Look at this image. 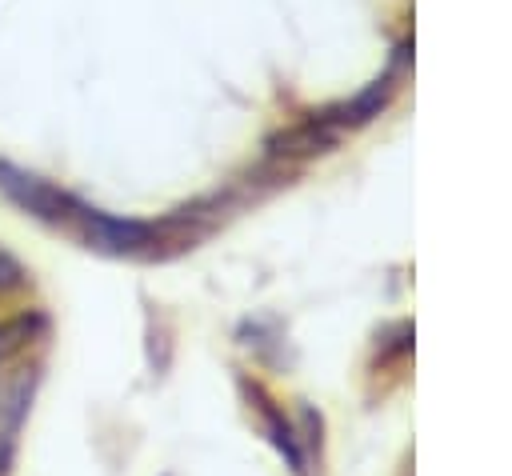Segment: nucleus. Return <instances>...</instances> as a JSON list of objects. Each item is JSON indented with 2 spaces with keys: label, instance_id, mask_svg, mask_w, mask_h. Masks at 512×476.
<instances>
[{
  "label": "nucleus",
  "instance_id": "1",
  "mask_svg": "<svg viewBox=\"0 0 512 476\" xmlns=\"http://www.w3.org/2000/svg\"><path fill=\"white\" fill-rule=\"evenodd\" d=\"M0 192L16 204V208H24V212H32V216H40V220H48V224H76V216H80V200L76 196H68L64 188H56V184H48V180H40L36 172H24V168H16V164H8V160H0Z\"/></svg>",
  "mask_w": 512,
  "mask_h": 476
},
{
  "label": "nucleus",
  "instance_id": "2",
  "mask_svg": "<svg viewBox=\"0 0 512 476\" xmlns=\"http://www.w3.org/2000/svg\"><path fill=\"white\" fill-rule=\"evenodd\" d=\"M80 228H84V240L104 248V252H152V244H160V236L168 232L156 228V224H144V220H116L108 212H92V208H80Z\"/></svg>",
  "mask_w": 512,
  "mask_h": 476
},
{
  "label": "nucleus",
  "instance_id": "3",
  "mask_svg": "<svg viewBox=\"0 0 512 476\" xmlns=\"http://www.w3.org/2000/svg\"><path fill=\"white\" fill-rule=\"evenodd\" d=\"M44 328H48V320L36 308L16 312V316H4L0 320V364H12L16 356H24L44 336Z\"/></svg>",
  "mask_w": 512,
  "mask_h": 476
},
{
  "label": "nucleus",
  "instance_id": "4",
  "mask_svg": "<svg viewBox=\"0 0 512 476\" xmlns=\"http://www.w3.org/2000/svg\"><path fill=\"white\" fill-rule=\"evenodd\" d=\"M24 284H28L24 264H20L8 248H0V292H16V288H24Z\"/></svg>",
  "mask_w": 512,
  "mask_h": 476
},
{
  "label": "nucleus",
  "instance_id": "5",
  "mask_svg": "<svg viewBox=\"0 0 512 476\" xmlns=\"http://www.w3.org/2000/svg\"><path fill=\"white\" fill-rule=\"evenodd\" d=\"M8 464H12V436H0V476L8 472Z\"/></svg>",
  "mask_w": 512,
  "mask_h": 476
}]
</instances>
